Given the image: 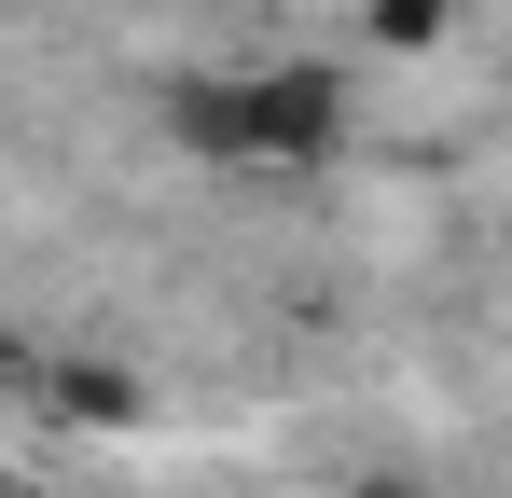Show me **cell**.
Returning a JSON list of instances; mask_svg holds the SVG:
<instances>
[{
  "label": "cell",
  "instance_id": "277c9868",
  "mask_svg": "<svg viewBox=\"0 0 512 498\" xmlns=\"http://www.w3.org/2000/svg\"><path fill=\"white\" fill-rule=\"evenodd\" d=\"M0 402H14V346H0Z\"/></svg>",
  "mask_w": 512,
  "mask_h": 498
},
{
  "label": "cell",
  "instance_id": "3957f363",
  "mask_svg": "<svg viewBox=\"0 0 512 498\" xmlns=\"http://www.w3.org/2000/svg\"><path fill=\"white\" fill-rule=\"evenodd\" d=\"M346 498H416V485H402V471H374V485H346Z\"/></svg>",
  "mask_w": 512,
  "mask_h": 498
},
{
  "label": "cell",
  "instance_id": "6da1fadb",
  "mask_svg": "<svg viewBox=\"0 0 512 498\" xmlns=\"http://www.w3.org/2000/svg\"><path fill=\"white\" fill-rule=\"evenodd\" d=\"M180 139L208 166H319L346 139V83L333 70H236V83H180Z\"/></svg>",
  "mask_w": 512,
  "mask_h": 498
},
{
  "label": "cell",
  "instance_id": "7a4b0ae2",
  "mask_svg": "<svg viewBox=\"0 0 512 498\" xmlns=\"http://www.w3.org/2000/svg\"><path fill=\"white\" fill-rule=\"evenodd\" d=\"M443 28V0H374V42H429Z\"/></svg>",
  "mask_w": 512,
  "mask_h": 498
}]
</instances>
